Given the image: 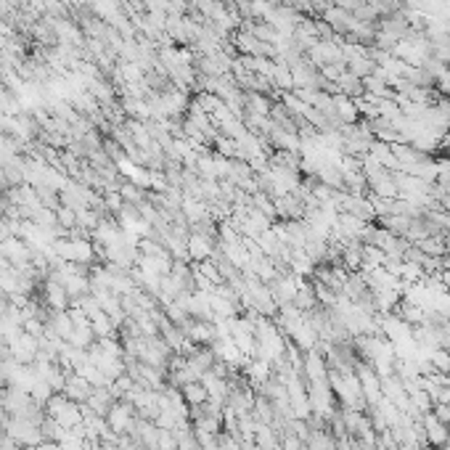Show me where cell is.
Wrapping results in <instances>:
<instances>
[{
  "mask_svg": "<svg viewBox=\"0 0 450 450\" xmlns=\"http://www.w3.org/2000/svg\"><path fill=\"white\" fill-rule=\"evenodd\" d=\"M6 434H9L16 445H21V448H38V445L45 440L38 421L16 419V416H13L11 421H6Z\"/></svg>",
  "mask_w": 450,
  "mask_h": 450,
  "instance_id": "obj_1",
  "label": "cell"
},
{
  "mask_svg": "<svg viewBox=\"0 0 450 450\" xmlns=\"http://www.w3.org/2000/svg\"><path fill=\"white\" fill-rule=\"evenodd\" d=\"M135 419H138V410L128 400H114L109 413H106V424L114 434H130L133 427H135Z\"/></svg>",
  "mask_w": 450,
  "mask_h": 450,
  "instance_id": "obj_2",
  "label": "cell"
},
{
  "mask_svg": "<svg viewBox=\"0 0 450 450\" xmlns=\"http://www.w3.org/2000/svg\"><path fill=\"white\" fill-rule=\"evenodd\" d=\"M45 305H48V310L53 313H61V310H69V294H67V289L61 286L56 279H48V283H45Z\"/></svg>",
  "mask_w": 450,
  "mask_h": 450,
  "instance_id": "obj_3",
  "label": "cell"
},
{
  "mask_svg": "<svg viewBox=\"0 0 450 450\" xmlns=\"http://www.w3.org/2000/svg\"><path fill=\"white\" fill-rule=\"evenodd\" d=\"M186 252H189L191 260L196 262H204L212 257V241L204 236V233H193V236H189V241H186Z\"/></svg>",
  "mask_w": 450,
  "mask_h": 450,
  "instance_id": "obj_4",
  "label": "cell"
},
{
  "mask_svg": "<svg viewBox=\"0 0 450 450\" xmlns=\"http://www.w3.org/2000/svg\"><path fill=\"white\" fill-rule=\"evenodd\" d=\"M180 392H183V400L189 403L191 408H199L210 400V392L204 387V381H189V384L180 387Z\"/></svg>",
  "mask_w": 450,
  "mask_h": 450,
  "instance_id": "obj_5",
  "label": "cell"
},
{
  "mask_svg": "<svg viewBox=\"0 0 450 450\" xmlns=\"http://www.w3.org/2000/svg\"><path fill=\"white\" fill-rule=\"evenodd\" d=\"M90 329H93V334H96V339H103V337H114V323H111V318L106 315V313L101 310L99 315H93L90 318Z\"/></svg>",
  "mask_w": 450,
  "mask_h": 450,
  "instance_id": "obj_6",
  "label": "cell"
},
{
  "mask_svg": "<svg viewBox=\"0 0 450 450\" xmlns=\"http://www.w3.org/2000/svg\"><path fill=\"white\" fill-rule=\"evenodd\" d=\"M294 305H297L300 310H310V308H315V289L308 286V283H300V289L294 294Z\"/></svg>",
  "mask_w": 450,
  "mask_h": 450,
  "instance_id": "obj_7",
  "label": "cell"
},
{
  "mask_svg": "<svg viewBox=\"0 0 450 450\" xmlns=\"http://www.w3.org/2000/svg\"><path fill=\"white\" fill-rule=\"evenodd\" d=\"M122 204H125L122 193H109V196H106V207H109L111 212H122V210H125Z\"/></svg>",
  "mask_w": 450,
  "mask_h": 450,
  "instance_id": "obj_8",
  "label": "cell"
},
{
  "mask_svg": "<svg viewBox=\"0 0 450 450\" xmlns=\"http://www.w3.org/2000/svg\"><path fill=\"white\" fill-rule=\"evenodd\" d=\"M0 189H6V175L0 172Z\"/></svg>",
  "mask_w": 450,
  "mask_h": 450,
  "instance_id": "obj_9",
  "label": "cell"
},
{
  "mask_svg": "<svg viewBox=\"0 0 450 450\" xmlns=\"http://www.w3.org/2000/svg\"><path fill=\"white\" fill-rule=\"evenodd\" d=\"M77 3H82V0H77Z\"/></svg>",
  "mask_w": 450,
  "mask_h": 450,
  "instance_id": "obj_10",
  "label": "cell"
}]
</instances>
